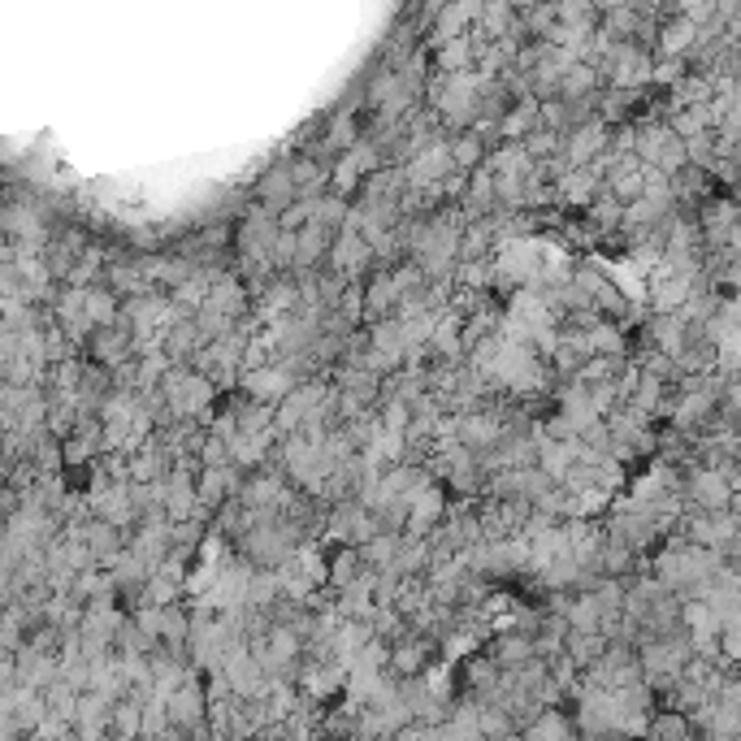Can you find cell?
<instances>
[{
	"mask_svg": "<svg viewBox=\"0 0 741 741\" xmlns=\"http://www.w3.org/2000/svg\"><path fill=\"white\" fill-rule=\"evenodd\" d=\"M582 464V439L577 443H555V439H538V469H543L550 482H568V473Z\"/></svg>",
	"mask_w": 741,
	"mask_h": 741,
	"instance_id": "obj_11",
	"label": "cell"
},
{
	"mask_svg": "<svg viewBox=\"0 0 741 741\" xmlns=\"http://www.w3.org/2000/svg\"><path fill=\"white\" fill-rule=\"evenodd\" d=\"M360 178H364V174H360V165H356L351 156H339V161H335V169H330V192L347 199L356 187H360Z\"/></svg>",
	"mask_w": 741,
	"mask_h": 741,
	"instance_id": "obj_31",
	"label": "cell"
},
{
	"mask_svg": "<svg viewBox=\"0 0 741 741\" xmlns=\"http://www.w3.org/2000/svg\"><path fill=\"white\" fill-rule=\"evenodd\" d=\"M169 720H174V733L208 729V686H199V677H192L183 690L169 698Z\"/></svg>",
	"mask_w": 741,
	"mask_h": 741,
	"instance_id": "obj_5",
	"label": "cell"
},
{
	"mask_svg": "<svg viewBox=\"0 0 741 741\" xmlns=\"http://www.w3.org/2000/svg\"><path fill=\"white\" fill-rule=\"evenodd\" d=\"M534 131H543V100L521 96L498 122V144H525Z\"/></svg>",
	"mask_w": 741,
	"mask_h": 741,
	"instance_id": "obj_10",
	"label": "cell"
},
{
	"mask_svg": "<svg viewBox=\"0 0 741 741\" xmlns=\"http://www.w3.org/2000/svg\"><path fill=\"white\" fill-rule=\"evenodd\" d=\"M378 421H382V430L387 434H399V439H408V430H412V408L408 403H399V399H382V412H378Z\"/></svg>",
	"mask_w": 741,
	"mask_h": 741,
	"instance_id": "obj_30",
	"label": "cell"
},
{
	"mask_svg": "<svg viewBox=\"0 0 741 741\" xmlns=\"http://www.w3.org/2000/svg\"><path fill=\"white\" fill-rule=\"evenodd\" d=\"M113 733H122V738H144V702L140 698H122V702H113Z\"/></svg>",
	"mask_w": 741,
	"mask_h": 741,
	"instance_id": "obj_25",
	"label": "cell"
},
{
	"mask_svg": "<svg viewBox=\"0 0 741 741\" xmlns=\"http://www.w3.org/2000/svg\"><path fill=\"white\" fill-rule=\"evenodd\" d=\"M44 698H49V716L65 720V724H74V716H79V698H83V693L70 690L65 681H56V686L44 690Z\"/></svg>",
	"mask_w": 741,
	"mask_h": 741,
	"instance_id": "obj_29",
	"label": "cell"
},
{
	"mask_svg": "<svg viewBox=\"0 0 741 741\" xmlns=\"http://www.w3.org/2000/svg\"><path fill=\"white\" fill-rule=\"evenodd\" d=\"M690 716H681V711H659V716H650V729H646V741H690Z\"/></svg>",
	"mask_w": 741,
	"mask_h": 741,
	"instance_id": "obj_24",
	"label": "cell"
},
{
	"mask_svg": "<svg viewBox=\"0 0 741 741\" xmlns=\"http://www.w3.org/2000/svg\"><path fill=\"white\" fill-rule=\"evenodd\" d=\"M525 741H577V724H573L564 711L546 707V711H538V716L525 724Z\"/></svg>",
	"mask_w": 741,
	"mask_h": 741,
	"instance_id": "obj_18",
	"label": "cell"
},
{
	"mask_svg": "<svg viewBox=\"0 0 741 741\" xmlns=\"http://www.w3.org/2000/svg\"><path fill=\"white\" fill-rule=\"evenodd\" d=\"M430 642L425 638H403V642H395V650H391V672H395L399 681H416V677H425L430 668Z\"/></svg>",
	"mask_w": 741,
	"mask_h": 741,
	"instance_id": "obj_14",
	"label": "cell"
},
{
	"mask_svg": "<svg viewBox=\"0 0 741 741\" xmlns=\"http://www.w3.org/2000/svg\"><path fill=\"white\" fill-rule=\"evenodd\" d=\"M491 659L507 677H516V672H525L529 663H538L543 655H538V646H534L529 634H507V638H498V642L491 646Z\"/></svg>",
	"mask_w": 741,
	"mask_h": 741,
	"instance_id": "obj_12",
	"label": "cell"
},
{
	"mask_svg": "<svg viewBox=\"0 0 741 741\" xmlns=\"http://www.w3.org/2000/svg\"><path fill=\"white\" fill-rule=\"evenodd\" d=\"M208 308H217L222 317H230L235 326H244V312H247V287L244 282H235L230 274L213 287V296H208Z\"/></svg>",
	"mask_w": 741,
	"mask_h": 741,
	"instance_id": "obj_20",
	"label": "cell"
},
{
	"mask_svg": "<svg viewBox=\"0 0 741 741\" xmlns=\"http://www.w3.org/2000/svg\"><path fill=\"white\" fill-rule=\"evenodd\" d=\"M104 741H135V738H122V733H109Z\"/></svg>",
	"mask_w": 741,
	"mask_h": 741,
	"instance_id": "obj_33",
	"label": "cell"
},
{
	"mask_svg": "<svg viewBox=\"0 0 741 741\" xmlns=\"http://www.w3.org/2000/svg\"><path fill=\"white\" fill-rule=\"evenodd\" d=\"M733 494H738V486H729V473H720V469H698L690 477V498L702 512H729Z\"/></svg>",
	"mask_w": 741,
	"mask_h": 741,
	"instance_id": "obj_8",
	"label": "cell"
},
{
	"mask_svg": "<svg viewBox=\"0 0 741 741\" xmlns=\"http://www.w3.org/2000/svg\"><path fill=\"white\" fill-rule=\"evenodd\" d=\"M603 187H607V178L586 165V169H573L568 178H559V204H568V208H590L594 199L603 196Z\"/></svg>",
	"mask_w": 741,
	"mask_h": 741,
	"instance_id": "obj_13",
	"label": "cell"
},
{
	"mask_svg": "<svg viewBox=\"0 0 741 741\" xmlns=\"http://www.w3.org/2000/svg\"><path fill=\"white\" fill-rule=\"evenodd\" d=\"M251 196L260 208H269L274 217H282L291 204L299 199V187L296 178H291V161H282V165H274V169H265L260 178H256V187H251Z\"/></svg>",
	"mask_w": 741,
	"mask_h": 741,
	"instance_id": "obj_4",
	"label": "cell"
},
{
	"mask_svg": "<svg viewBox=\"0 0 741 741\" xmlns=\"http://www.w3.org/2000/svg\"><path fill=\"white\" fill-rule=\"evenodd\" d=\"M434 70L439 74H464V70H477V44H473V35H460V40H446L434 49Z\"/></svg>",
	"mask_w": 741,
	"mask_h": 741,
	"instance_id": "obj_15",
	"label": "cell"
},
{
	"mask_svg": "<svg viewBox=\"0 0 741 741\" xmlns=\"http://www.w3.org/2000/svg\"><path fill=\"white\" fill-rule=\"evenodd\" d=\"M239 382H244V395L251 399V403H269V408H278L282 399H291L299 391V378L287 364H269V369L244 373Z\"/></svg>",
	"mask_w": 741,
	"mask_h": 741,
	"instance_id": "obj_2",
	"label": "cell"
},
{
	"mask_svg": "<svg viewBox=\"0 0 741 741\" xmlns=\"http://www.w3.org/2000/svg\"><path fill=\"white\" fill-rule=\"evenodd\" d=\"M590 335V351L594 356H607V360H625V330L611 326V321H598L586 330Z\"/></svg>",
	"mask_w": 741,
	"mask_h": 741,
	"instance_id": "obj_26",
	"label": "cell"
},
{
	"mask_svg": "<svg viewBox=\"0 0 741 741\" xmlns=\"http://www.w3.org/2000/svg\"><path fill=\"white\" fill-rule=\"evenodd\" d=\"M607 148H611V131H607L603 122H590V126H577V131L564 140V161H568L573 169H586V165H594Z\"/></svg>",
	"mask_w": 741,
	"mask_h": 741,
	"instance_id": "obj_9",
	"label": "cell"
},
{
	"mask_svg": "<svg viewBox=\"0 0 741 741\" xmlns=\"http://www.w3.org/2000/svg\"><path fill=\"white\" fill-rule=\"evenodd\" d=\"M347 217H351V204H347L343 196H335V192H326V196L317 199V213H312V222L317 226H326V230H343L347 226Z\"/></svg>",
	"mask_w": 741,
	"mask_h": 741,
	"instance_id": "obj_27",
	"label": "cell"
},
{
	"mask_svg": "<svg viewBox=\"0 0 741 741\" xmlns=\"http://www.w3.org/2000/svg\"><path fill=\"white\" fill-rule=\"evenodd\" d=\"M52 317H56V326H61L74 343H83V339L96 335V326H92V317H88V291H79V287H61V296L52 303Z\"/></svg>",
	"mask_w": 741,
	"mask_h": 741,
	"instance_id": "obj_6",
	"label": "cell"
},
{
	"mask_svg": "<svg viewBox=\"0 0 741 741\" xmlns=\"http://www.w3.org/2000/svg\"><path fill=\"white\" fill-rule=\"evenodd\" d=\"M586 222H590L598 235H611V230H620V226H625V204H620V199L603 187V196H598L590 208H586Z\"/></svg>",
	"mask_w": 741,
	"mask_h": 741,
	"instance_id": "obj_23",
	"label": "cell"
},
{
	"mask_svg": "<svg viewBox=\"0 0 741 741\" xmlns=\"http://www.w3.org/2000/svg\"><path fill=\"white\" fill-rule=\"evenodd\" d=\"M403 299L395 291V278L387 269H378L369 282H364V326H382V321H395Z\"/></svg>",
	"mask_w": 741,
	"mask_h": 741,
	"instance_id": "obj_7",
	"label": "cell"
},
{
	"mask_svg": "<svg viewBox=\"0 0 741 741\" xmlns=\"http://www.w3.org/2000/svg\"><path fill=\"white\" fill-rule=\"evenodd\" d=\"M451 161H455L460 174H477V169H486V161H491V140H482L477 131L451 135Z\"/></svg>",
	"mask_w": 741,
	"mask_h": 741,
	"instance_id": "obj_17",
	"label": "cell"
},
{
	"mask_svg": "<svg viewBox=\"0 0 741 741\" xmlns=\"http://www.w3.org/2000/svg\"><path fill=\"white\" fill-rule=\"evenodd\" d=\"M161 347L169 351V360H174L178 369H187V364L196 360L199 347H208V343H204V335H199L196 317H187V321H178V326H174V330L161 339Z\"/></svg>",
	"mask_w": 741,
	"mask_h": 741,
	"instance_id": "obj_16",
	"label": "cell"
},
{
	"mask_svg": "<svg viewBox=\"0 0 741 741\" xmlns=\"http://www.w3.org/2000/svg\"><path fill=\"white\" fill-rule=\"evenodd\" d=\"M564 140H568V135H555V131L543 126V131H534V135L525 140V152L534 156V165H550L555 156H564Z\"/></svg>",
	"mask_w": 741,
	"mask_h": 741,
	"instance_id": "obj_28",
	"label": "cell"
},
{
	"mask_svg": "<svg viewBox=\"0 0 741 741\" xmlns=\"http://www.w3.org/2000/svg\"><path fill=\"white\" fill-rule=\"evenodd\" d=\"M443 521H446V491L434 482L430 491H421L408 503V529H403V538L425 543V538H434L443 529Z\"/></svg>",
	"mask_w": 741,
	"mask_h": 741,
	"instance_id": "obj_1",
	"label": "cell"
},
{
	"mask_svg": "<svg viewBox=\"0 0 741 741\" xmlns=\"http://www.w3.org/2000/svg\"><path fill=\"white\" fill-rule=\"evenodd\" d=\"M364 559H360V546H339L330 555V590H347L356 577H364Z\"/></svg>",
	"mask_w": 741,
	"mask_h": 741,
	"instance_id": "obj_22",
	"label": "cell"
},
{
	"mask_svg": "<svg viewBox=\"0 0 741 741\" xmlns=\"http://www.w3.org/2000/svg\"><path fill=\"white\" fill-rule=\"evenodd\" d=\"M373 247H369V239L364 235H351V230H339L335 235V247H330V274H339V278H347V282H356L364 269H373Z\"/></svg>",
	"mask_w": 741,
	"mask_h": 741,
	"instance_id": "obj_3",
	"label": "cell"
},
{
	"mask_svg": "<svg viewBox=\"0 0 741 741\" xmlns=\"http://www.w3.org/2000/svg\"><path fill=\"white\" fill-rule=\"evenodd\" d=\"M720 655H724L729 663H738V668H741V620L724 625V638H720Z\"/></svg>",
	"mask_w": 741,
	"mask_h": 741,
	"instance_id": "obj_32",
	"label": "cell"
},
{
	"mask_svg": "<svg viewBox=\"0 0 741 741\" xmlns=\"http://www.w3.org/2000/svg\"><path fill=\"white\" fill-rule=\"evenodd\" d=\"M486 169H491V174H521V178H529L538 165H534V156L525 152V144H498V148H491Z\"/></svg>",
	"mask_w": 741,
	"mask_h": 741,
	"instance_id": "obj_21",
	"label": "cell"
},
{
	"mask_svg": "<svg viewBox=\"0 0 741 741\" xmlns=\"http://www.w3.org/2000/svg\"><path fill=\"white\" fill-rule=\"evenodd\" d=\"M88 317H92L96 330H113V326L122 321V296H117L109 282L88 287Z\"/></svg>",
	"mask_w": 741,
	"mask_h": 741,
	"instance_id": "obj_19",
	"label": "cell"
}]
</instances>
